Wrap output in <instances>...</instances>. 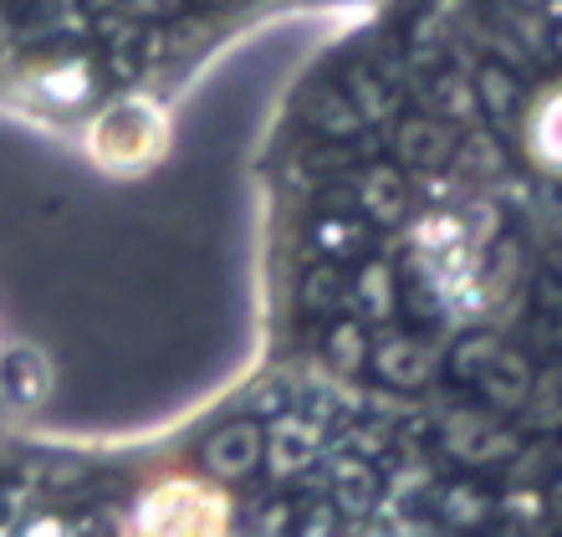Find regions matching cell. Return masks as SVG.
Wrapping results in <instances>:
<instances>
[{
  "instance_id": "1",
  "label": "cell",
  "mask_w": 562,
  "mask_h": 537,
  "mask_svg": "<svg viewBox=\"0 0 562 537\" xmlns=\"http://www.w3.org/2000/svg\"><path fill=\"white\" fill-rule=\"evenodd\" d=\"M527 154H532V165L562 175V88L542 92L527 113Z\"/></svg>"
}]
</instances>
